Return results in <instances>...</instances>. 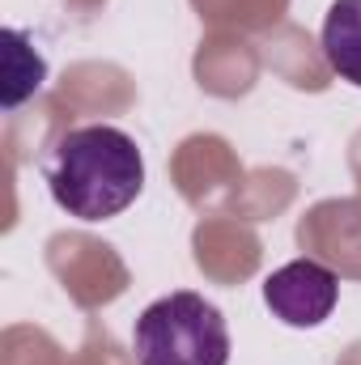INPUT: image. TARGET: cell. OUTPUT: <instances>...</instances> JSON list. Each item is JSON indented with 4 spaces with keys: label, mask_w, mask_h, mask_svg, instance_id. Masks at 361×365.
Segmentation results:
<instances>
[{
    "label": "cell",
    "mask_w": 361,
    "mask_h": 365,
    "mask_svg": "<svg viewBox=\"0 0 361 365\" xmlns=\"http://www.w3.org/2000/svg\"><path fill=\"white\" fill-rule=\"evenodd\" d=\"M51 200L77 221L119 217L145 187V158L123 128L86 123L56 140L47 158Z\"/></svg>",
    "instance_id": "cell-1"
},
{
    "label": "cell",
    "mask_w": 361,
    "mask_h": 365,
    "mask_svg": "<svg viewBox=\"0 0 361 365\" xmlns=\"http://www.w3.org/2000/svg\"><path fill=\"white\" fill-rule=\"evenodd\" d=\"M132 349L141 365H230V327L213 302L179 289L145 306Z\"/></svg>",
    "instance_id": "cell-2"
},
{
    "label": "cell",
    "mask_w": 361,
    "mask_h": 365,
    "mask_svg": "<svg viewBox=\"0 0 361 365\" xmlns=\"http://www.w3.org/2000/svg\"><path fill=\"white\" fill-rule=\"evenodd\" d=\"M340 280L319 259H293L264 280V302L285 327H319L332 319Z\"/></svg>",
    "instance_id": "cell-3"
},
{
    "label": "cell",
    "mask_w": 361,
    "mask_h": 365,
    "mask_svg": "<svg viewBox=\"0 0 361 365\" xmlns=\"http://www.w3.org/2000/svg\"><path fill=\"white\" fill-rule=\"evenodd\" d=\"M323 56L332 73L361 90V0H336L323 17Z\"/></svg>",
    "instance_id": "cell-4"
},
{
    "label": "cell",
    "mask_w": 361,
    "mask_h": 365,
    "mask_svg": "<svg viewBox=\"0 0 361 365\" xmlns=\"http://www.w3.org/2000/svg\"><path fill=\"white\" fill-rule=\"evenodd\" d=\"M4 110H17L30 93L43 90L47 81V64L43 56L26 43L21 30H4Z\"/></svg>",
    "instance_id": "cell-5"
}]
</instances>
